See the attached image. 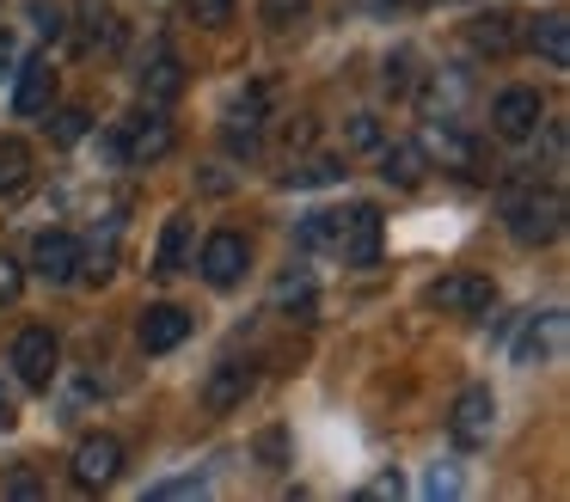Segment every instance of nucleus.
I'll list each match as a JSON object with an SVG mask.
<instances>
[{"label":"nucleus","mask_w":570,"mask_h":502,"mask_svg":"<svg viewBox=\"0 0 570 502\" xmlns=\"http://www.w3.org/2000/svg\"><path fill=\"white\" fill-rule=\"evenodd\" d=\"M423 171H430L423 141H393V147H381V178L393 184V190H417Z\"/></svg>","instance_id":"18"},{"label":"nucleus","mask_w":570,"mask_h":502,"mask_svg":"<svg viewBox=\"0 0 570 502\" xmlns=\"http://www.w3.org/2000/svg\"><path fill=\"white\" fill-rule=\"evenodd\" d=\"M136 86H141V98H148V105H173V98L185 92V61H178V49L173 43H154L148 56H141Z\"/></svg>","instance_id":"10"},{"label":"nucleus","mask_w":570,"mask_h":502,"mask_svg":"<svg viewBox=\"0 0 570 502\" xmlns=\"http://www.w3.org/2000/svg\"><path fill=\"white\" fill-rule=\"evenodd\" d=\"M466 92H472V80L460 68H442V73H430V86H423V117L430 122H442V117H454L460 105H466Z\"/></svg>","instance_id":"19"},{"label":"nucleus","mask_w":570,"mask_h":502,"mask_svg":"<svg viewBox=\"0 0 570 502\" xmlns=\"http://www.w3.org/2000/svg\"><path fill=\"white\" fill-rule=\"evenodd\" d=\"M31 264H38V276L43 282H75L80 269H87V252H80V239L75 233H38V245H31Z\"/></svg>","instance_id":"11"},{"label":"nucleus","mask_w":570,"mask_h":502,"mask_svg":"<svg viewBox=\"0 0 570 502\" xmlns=\"http://www.w3.org/2000/svg\"><path fill=\"white\" fill-rule=\"evenodd\" d=\"M246 392H252V362H215V374L203 380V411L227 416L246 404Z\"/></svg>","instance_id":"13"},{"label":"nucleus","mask_w":570,"mask_h":502,"mask_svg":"<svg viewBox=\"0 0 570 502\" xmlns=\"http://www.w3.org/2000/svg\"><path fill=\"white\" fill-rule=\"evenodd\" d=\"M68 472H75L80 490H105L117 472H124V441L117 435H87L75 447V465H68Z\"/></svg>","instance_id":"9"},{"label":"nucleus","mask_w":570,"mask_h":502,"mask_svg":"<svg viewBox=\"0 0 570 502\" xmlns=\"http://www.w3.org/2000/svg\"><path fill=\"white\" fill-rule=\"evenodd\" d=\"M460 490H466V484H460V472H454V465H430V478H423V496H430V502H442V496H460Z\"/></svg>","instance_id":"28"},{"label":"nucleus","mask_w":570,"mask_h":502,"mask_svg":"<svg viewBox=\"0 0 570 502\" xmlns=\"http://www.w3.org/2000/svg\"><path fill=\"white\" fill-rule=\"evenodd\" d=\"M362 496H405V484H399V472H381V478H374V484H362Z\"/></svg>","instance_id":"34"},{"label":"nucleus","mask_w":570,"mask_h":502,"mask_svg":"<svg viewBox=\"0 0 570 502\" xmlns=\"http://www.w3.org/2000/svg\"><path fill=\"white\" fill-rule=\"evenodd\" d=\"M173 147H178V129H173V117H166L160 105L136 110V117L117 129V154H124V166H160Z\"/></svg>","instance_id":"2"},{"label":"nucleus","mask_w":570,"mask_h":502,"mask_svg":"<svg viewBox=\"0 0 570 502\" xmlns=\"http://www.w3.org/2000/svg\"><path fill=\"white\" fill-rule=\"evenodd\" d=\"M448 429H454L460 447H484L497 429V392L491 386H466L454 398V416H448Z\"/></svg>","instance_id":"8"},{"label":"nucleus","mask_w":570,"mask_h":502,"mask_svg":"<svg viewBox=\"0 0 570 502\" xmlns=\"http://www.w3.org/2000/svg\"><path fill=\"white\" fill-rule=\"evenodd\" d=\"M56 367H62V343H56V331L50 325H26V331H19V337H13V374H19V386L50 392Z\"/></svg>","instance_id":"4"},{"label":"nucleus","mask_w":570,"mask_h":502,"mask_svg":"<svg viewBox=\"0 0 570 502\" xmlns=\"http://www.w3.org/2000/svg\"><path fill=\"white\" fill-rule=\"evenodd\" d=\"M31 184V147L19 135H0V196H19Z\"/></svg>","instance_id":"20"},{"label":"nucleus","mask_w":570,"mask_h":502,"mask_svg":"<svg viewBox=\"0 0 570 502\" xmlns=\"http://www.w3.org/2000/svg\"><path fill=\"white\" fill-rule=\"evenodd\" d=\"M50 122H56V129H50L56 147H75V141H87V122H92V117H87V110H56Z\"/></svg>","instance_id":"27"},{"label":"nucleus","mask_w":570,"mask_h":502,"mask_svg":"<svg viewBox=\"0 0 570 502\" xmlns=\"http://www.w3.org/2000/svg\"><path fill=\"white\" fill-rule=\"evenodd\" d=\"M185 337H190V313H185V306H148V313L136 318V343H141L148 355L178 350Z\"/></svg>","instance_id":"12"},{"label":"nucleus","mask_w":570,"mask_h":502,"mask_svg":"<svg viewBox=\"0 0 570 502\" xmlns=\"http://www.w3.org/2000/svg\"><path fill=\"white\" fill-rule=\"evenodd\" d=\"M276 306L295 313V318H313V276H307V269H295V276L276 282Z\"/></svg>","instance_id":"25"},{"label":"nucleus","mask_w":570,"mask_h":502,"mask_svg":"<svg viewBox=\"0 0 570 502\" xmlns=\"http://www.w3.org/2000/svg\"><path fill=\"white\" fill-rule=\"evenodd\" d=\"M258 12H264V24H271V31H288V24L307 12V0H258Z\"/></svg>","instance_id":"29"},{"label":"nucleus","mask_w":570,"mask_h":502,"mask_svg":"<svg viewBox=\"0 0 570 502\" xmlns=\"http://www.w3.org/2000/svg\"><path fill=\"white\" fill-rule=\"evenodd\" d=\"M19 288H26V269H19L13 257L0 252V306H13V301H19Z\"/></svg>","instance_id":"31"},{"label":"nucleus","mask_w":570,"mask_h":502,"mask_svg":"<svg viewBox=\"0 0 570 502\" xmlns=\"http://www.w3.org/2000/svg\"><path fill=\"white\" fill-rule=\"evenodd\" d=\"M558 343H564V313H533L528 331H521V343H515V362L540 367L546 355H558Z\"/></svg>","instance_id":"17"},{"label":"nucleus","mask_w":570,"mask_h":502,"mask_svg":"<svg viewBox=\"0 0 570 502\" xmlns=\"http://www.w3.org/2000/svg\"><path fill=\"white\" fill-rule=\"evenodd\" d=\"M185 252H190V215H173L160 233V252H154V276H178V269H185Z\"/></svg>","instance_id":"21"},{"label":"nucleus","mask_w":570,"mask_h":502,"mask_svg":"<svg viewBox=\"0 0 570 502\" xmlns=\"http://www.w3.org/2000/svg\"><path fill=\"white\" fill-rule=\"evenodd\" d=\"M423 301L442 306V313L479 318V313H491V306H497V282L479 276V269H448L442 282H430V288H423Z\"/></svg>","instance_id":"3"},{"label":"nucleus","mask_w":570,"mask_h":502,"mask_svg":"<svg viewBox=\"0 0 570 502\" xmlns=\"http://www.w3.org/2000/svg\"><path fill=\"white\" fill-rule=\"evenodd\" d=\"M362 7H368V12H393L399 0H362Z\"/></svg>","instance_id":"38"},{"label":"nucleus","mask_w":570,"mask_h":502,"mask_svg":"<svg viewBox=\"0 0 570 502\" xmlns=\"http://www.w3.org/2000/svg\"><path fill=\"white\" fill-rule=\"evenodd\" d=\"M197 269H203V282H209V288H239V282H246V269H252L246 233H227V227L209 233V239H203Z\"/></svg>","instance_id":"6"},{"label":"nucleus","mask_w":570,"mask_h":502,"mask_svg":"<svg viewBox=\"0 0 570 502\" xmlns=\"http://www.w3.org/2000/svg\"><path fill=\"white\" fill-rule=\"evenodd\" d=\"M344 141L356 147V154H368V147H381V122H374L368 110H362V117H350V122H344Z\"/></svg>","instance_id":"30"},{"label":"nucleus","mask_w":570,"mask_h":502,"mask_svg":"<svg viewBox=\"0 0 570 502\" xmlns=\"http://www.w3.org/2000/svg\"><path fill=\"white\" fill-rule=\"evenodd\" d=\"M7 496H43V484L31 472H13V478H7Z\"/></svg>","instance_id":"35"},{"label":"nucleus","mask_w":570,"mask_h":502,"mask_svg":"<svg viewBox=\"0 0 570 502\" xmlns=\"http://www.w3.org/2000/svg\"><path fill=\"white\" fill-rule=\"evenodd\" d=\"M337 220H344V215H332V208H313V215H301V233H295V239L307 245V252H337Z\"/></svg>","instance_id":"24"},{"label":"nucleus","mask_w":570,"mask_h":502,"mask_svg":"<svg viewBox=\"0 0 570 502\" xmlns=\"http://www.w3.org/2000/svg\"><path fill=\"white\" fill-rule=\"evenodd\" d=\"M234 7H239V0H185L190 24H203V31H222V24L234 19Z\"/></svg>","instance_id":"26"},{"label":"nucleus","mask_w":570,"mask_h":502,"mask_svg":"<svg viewBox=\"0 0 570 502\" xmlns=\"http://www.w3.org/2000/svg\"><path fill=\"white\" fill-rule=\"evenodd\" d=\"M386 92H411V49L386 56Z\"/></svg>","instance_id":"32"},{"label":"nucleus","mask_w":570,"mask_h":502,"mask_svg":"<svg viewBox=\"0 0 570 502\" xmlns=\"http://www.w3.org/2000/svg\"><path fill=\"white\" fill-rule=\"evenodd\" d=\"M521 37H528L552 68H570V19H558V12H552V19H540L533 31H521Z\"/></svg>","instance_id":"22"},{"label":"nucleus","mask_w":570,"mask_h":502,"mask_svg":"<svg viewBox=\"0 0 570 502\" xmlns=\"http://www.w3.org/2000/svg\"><path fill=\"white\" fill-rule=\"evenodd\" d=\"M203 490V472H190V478H166V484H154V496H197Z\"/></svg>","instance_id":"33"},{"label":"nucleus","mask_w":570,"mask_h":502,"mask_svg":"<svg viewBox=\"0 0 570 502\" xmlns=\"http://www.w3.org/2000/svg\"><path fill=\"white\" fill-rule=\"evenodd\" d=\"M466 37H472V49L479 56H515V43H521V19L509 7H491V12H479V19L466 24Z\"/></svg>","instance_id":"14"},{"label":"nucleus","mask_w":570,"mask_h":502,"mask_svg":"<svg viewBox=\"0 0 570 502\" xmlns=\"http://www.w3.org/2000/svg\"><path fill=\"white\" fill-rule=\"evenodd\" d=\"M423 154L442 159V166H460V171L479 166V141H472V135H460L454 117H442V122H430V129H423Z\"/></svg>","instance_id":"15"},{"label":"nucleus","mask_w":570,"mask_h":502,"mask_svg":"<svg viewBox=\"0 0 570 502\" xmlns=\"http://www.w3.org/2000/svg\"><path fill=\"white\" fill-rule=\"evenodd\" d=\"M19 423V411H13V398H7V392H0V435H7V429Z\"/></svg>","instance_id":"37"},{"label":"nucleus","mask_w":570,"mask_h":502,"mask_svg":"<svg viewBox=\"0 0 570 502\" xmlns=\"http://www.w3.org/2000/svg\"><path fill=\"white\" fill-rule=\"evenodd\" d=\"M381 233H386L381 208L356 203L344 220H337V257H344V264H356V269H374V264H381Z\"/></svg>","instance_id":"5"},{"label":"nucleus","mask_w":570,"mask_h":502,"mask_svg":"<svg viewBox=\"0 0 570 502\" xmlns=\"http://www.w3.org/2000/svg\"><path fill=\"white\" fill-rule=\"evenodd\" d=\"M503 220L515 245H552L564 233V196L540 190V184H515V190H503Z\"/></svg>","instance_id":"1"},{"label":"nucleus","mask_w":570,"mask_h":502,"mask_svg":"<svg viewBox=\"0 0 570 502\" xmlns=\"http://www.w3.org/2000/svg\"><path fill=\"white\" fill-rule=\"evenodd\" d=\"M13 61H19V43L13 31H0V80H13Z\"/></svg>","instance_id":"36"},{"label":"nucleus","mask_w":570,"mask_h":502,"mask_svg":"<svg viewBox=\"0 0 570 502\" xmlns=\"http://www.w3.org/2000/svg\"><path fill=\"white\" fill-rule=\"evenodd\" d=\"M344 178V159H288V171H283V184L288 190H320V184H337Z\"/></svg>","instance_id":"23"},{"label":"nucleus","mask_w":570,"mask_h":502,"mask_svg":"<svg viewBox=\"0 0 570 502\" xmlns=\"http://www.w3.org/2000/svg\"><path fill=\"white\" fill-rule=\"evenodd\" d=\"M50 98H56L50 56L26 61V68H19V86H13V110H19V117H43V110H50Z\"/></svg>","instance_id":"16"},{"label":"nucleus","mask_w":570,"mask_h":502,"mask_svg":"<svg viewBox=\"0 0 570 502\" xmlns=\"http://www.w3.org/2000/svg\"><path fill=\"white\" fill-rule=\"evenodd\" d=\"M540 117H546V105H540L533 86H503L497 105H491V129L503 135V141H528V135L540 129Z\"/></svg>","instance_id":"7"}]
</instances>
